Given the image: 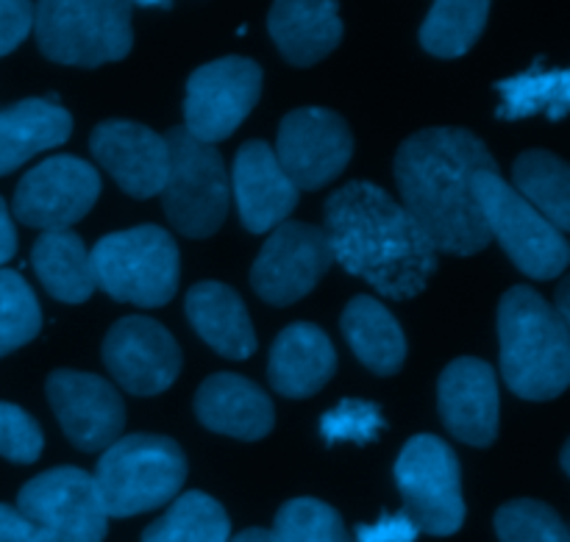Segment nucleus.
Segmentation results:
<instances>
[{
  "label": "nucleus",
  "mask_w": 570,
  "mask_h": 542,
  "mask_svg": "<svg viewBox=\"0 0 570 542\" xmlns=\"http://www.w3.org/2000/svg\"><path fill=\"white\" fill-rule=\"evenodd\" d=\"M484 170H499V161L468 128L434 126L404 139L395 154L401 206L434 250L473 256L493 243L473 195V178Z\"/></svg>",
  "instance_id": "1"
},
{
  "label": "nucleus",
  "mask_w": 570,
  "mask_h": 542,
  "mask_svg": "<svg viewBox=\"0 0 570 542\" xmlns=\"http://www.w3.org/2000/svg\"><path fill=\"white\" fill-rule=\"evenodd\" d=\"M323 215L332 259L384 298H415L438 273V250L379 184L348 181L328 195Z\"/></svg>",
  "instance_id": "2"
},
{
  "label": "nucleus",
  "mask_w": 570,
  "mask_h": 542,
  "mask_svg": "<svg viewBox=\"0 0 570 542\" xmlns=\"http://www.w3.org/2000/svg\"><path fill=\"white\" fill-rule=\"evenodd\" d=\"M501 373L518 398L551 401L570 384L568 323L532 287H512L499 304Z\"/></svg>",
  "instance_id": "3"
},
{
  "label": "nucleus",
  "mask_w": 570,
  "mask_h": 542,
  "mask_svg": "<svg viewBox=\"0 0 570 542\" xmlns=\"http://www.w3.org/2000/svg\"><path fill=\"white\" fill-rule=\"evenodd\" d=\"M187 479L181 445L161 434L115 440L95 467V490L106 518H134L176 499Z\"/></svg>",
  "instance_id": "4"
},
{
  "label": "nucleus",
  "mask_w": 570,
  "mask_h": 542,
  "mask_svg": "<svg viewBox=\"0 0 570 542\" xmlns=\"http://www.w3.org/2000/svg\"><path fill=\"white\" fill-rule=\"evenodd\" d=\"M131 9L120 0H45L33 11L31 31L56 65L100 67L131 53Z\"/></svg>",
  "instance_id": "5"
},
{
  "label": "nucleus",
  "mask_w": 570,
  "mask_h": 542,
  "mask_svg": "<svg viewBox=\"0 0 570 542\" xmlns=\"http://www.w3.org/2000/svg\"><path fill=\"white\" fill-rule=\"evenodd\" d=\"M98 287L120 304L165 306L181 276L178 245L161 226H137L106 234L89 250Z\"/></svg>",
  "instance_id": "6"
},
{
  "label": "nucleus",
  "mask_w": 570,
  "mask_h": 542,
  "mask_svg": "<svg viewBox=\"0 0 570 542\" xmlns=\"http://www.w3.org/2000/svg\"><path fill=\"white\" fill-rule=\"evenodd\" d=\"M170 156L161 206L178 234L206 239L226 223L232 204V181L226 161L215 145H204L184 131V126L161 134Z\"/></svg>",
  "instance_id": "7"
},
{
  "label": "nucleus",
  "mask_w": 570,
  "mask_h": 542,
  "mask_svg": "<svg viewBox=\"0 0 570 542\" xmlns=\"http://www.w3.org/2000/svg\"><path fill=\"white\" fill-rule=\"evenodd\" d=\"M473 195L482 209L490 239H499L504 254L521 273L549 282L566 273L570 248L566 234L557 231L534 206H529L501 170H484L473 178Z\"/></svg>",
  "instance_id": "8"
},
{
  "label": "nucleus",
  "mask_w": 570,
  "mask_h": 542,
  "mask_svg": "<svg viewBox=\"0 0 570 542\" xmlns=\"http://www.w3.org/2000/svg\"><path fill=\"white\" fill-rule=\"evenodd\" d=\"M395 484L404 499V515L417 532L451 538L465 523L462 471L454 449L434 434L406 440L395 462Z\"/></svg>",
  "instance_id": "9"
},
{
  "label": "nucleus",
  "mask_w": 570,
  "mask_h": 542,
  "mask_svg": "<svg viewBox=\"0 0 570 542\" xmlns=\"http://www.w3.org/2000/svg\"><path fill=\"white\" fill-rule=\"evenodd\" d=\"M262 95V67L248 56L206 61L187 78L184 131L204 145L228 139Z\"/></svg>",
  "instance_id": "10"
},
{
  "label": "nucleus",
  "mask_w": 570,
  "mask_h": 542,
  "mask_svg": "<svg viewBox=\"0 0 570 542\" xmlns=\"http://www.w3.org/2000/svg\"><path fill=\"white\" fill-rule=\"evenodd\" d=\"M276 159L295 189H321L348 167L354 134L343 115L323 106L289 111L278 126Z\"/></svg>",
  "instance_id": "11"
},
{
  "label": "nucleus",
  "mask_w": 570,
  "mask_h": 542,
  "mask_svg": "<svg viewBox=\"0 0 570 542\" xmlns=\"http://www.w3.org/2000/svg\"><path fill=\"white\" fill-rule=\"evenodd\" d=\"M332 265V248L323 228L284 220L262 245L250 267V287L265 304L289 306L309 295Z\"/></svg>",
  "instance_id": "12"
},
{
  "label": "nucleus",
  "mask_w": 570,
  "mask_h": 542,
  "mask_svg": "<svg viewBox=\"0 0 570 542\" xmlns=\"http://www.w3.org/2000/svg\"><path fill=\"white\" fill-rule=\"evenodd\" d=\"M17 510L56 542H104L109 518L92 476L81 467H53L33 476L17 495Z\"/></svg>",
  "instance_id": "13"
},
{
  "label": "nucleus",
  "mask_w": 570,
  "mask_h": 542,
  "mask_svg": "<svg viewBox=\"0 0 570 542\" xmlns=\"http://www.w3.org/2000/svg\"><path fill=\"white\" fill-rule=\"evenodd\" d=\"M100 173L78 156H50L28 170L14 189V217L28 228L67 231L92 211Z\"/></svg>",
  "instance_id": "14"
},
{
  "label": "nucleus",
  "mask_w": 570,
  "mask_h": 542,
  "mask_svg": "<svg viewBox=\"0 0 570 542\" xmlns=\"http://www.w3.org/2000/svg\"><path fill=\"white\" fill-rule=\"evenodd\" d=\"M104 365L126 393L159 395L181 373V348L176 337L150 317L131 315L117 321L104 337Z\"/></svg>",
  "instance_id": "15"
},
{
  "label": "nucleus",
  "mask_w": 570,
  "mask_h": 542,
  "mask_svg": "<svg viewBox=\"0 0 570 542\" xmlns=\"http://www.w3.org/2000/svg\"><path fill=\"white\" fill-rule=\"evenodd\" d=\"M50 410L59 417L61 432L78 451H106L120 440L126 426V404L115 384L95 373L53 371L45 382Z\"/></svg>",
  "instance_id": "16"
},
{
  "label": "nucleus",
  "mask_w": 570,
  "mask_h": 542,
  "mask_svg": "<svg viewBox=\"0 0 570 542\" xmlns=\"http://www.w3.org/2000/svg\"><path fill=\"white\" fill-rule=\"evenodd\" d=\"M89 150L131 198H154L165 189L170 156L165 137L154 128L134 120H104L89 134Z\"/></svg>",
  "instance_id": "17"
},
{
  "label": "nucleus",
  "mask_w": 570,
  "mask_h": 542,
  "mask_svg": "<svg viewBox=\"0 0 570 542\" xmlns=\"http://www.w3.org/2000/svg\"><path fill=\"white\" fill-rule=\"evenodd\" d=\"M440 417L451 437L488 449L499 434V378L493 365L476 356L454 359L438 384Z\"/></svg>",
  "instance_id": "18"
},
{
  "label": "nucleus",
  "mask_w": 570,
  "mask_h": 542,
  "mask_svg": "<svg viewBox=\"0 0 570 542\" xmlns=\"http://www.w3.org/2000/svg\"><path fill=\"white\" fill-rule=\"evenodd\" d=\"M228 181H232V195L237 198L239 220L250 234H265L282 226L298 206L301 193L284 176L271 145L262 139L243 142L234 156Z\"/></svg>",
  "instance_id": "19"
},
{
  "label": "nucleus",
  "mask_w": 570,
  "mask_h": 542,
  "mask_svg": "<svg viewBox=\"0 0 570 542\" xmlns=\"http://www.w3.org/2000/svg\"><path fill=\"white\" fill-rule=\"evenodd\" d=\"M195 415L209 432L245 443L267 437L276 423V410L265 390L237 373L206 378L195 395Z\"/></svg>",
  "instance_id": "20"
},
{
  "label": "nucleus",
  "mask_w": 570,
  "mask_h": 542,
  "mask_svg": "<svg viewBox=\"0 0 570 542\" xmlns=\"http://www.w3.org/2000/svg\"><path fill=\"white\" fill-rule=\"evenodd\" d=\"M337 373V351L315 323H293L276 337L267 362L271 387L284 398H309Z\"/></svg>",
  "instance_id": "21"
},
{
  "label": "nucleus",
  "mask_w": 570,
  "mask_h": 542,
  "mask_svg": "<svg viewBox=\"0 0 570 542\" xmlns=\"http://www.w3.org/2000/svg\"><path fill=\"white\" fill-rule=\"evenodd\" d=\"M267 31L289 65L312 67L337 48L343 39V20L332 0H282L271 6Z\"/></svg>",
  "instance_id": "22"
},
{
  "label": "nucleus",
  "mask_w": 570,
  "mask_h": 542,
  "mask_svg": "<svg viewBox=\"0 0 570 542\" xmlns=\"http://www.w3.org/2000/svg\"><path fill=\"white\" fill-rule=\"evenodd\" d=\"M187 321L198 337L226 359H248L256 351V332L243 298L223 282H198L184 300Z\"/></svg>",
  "instance_id": "23"
},
{
  "label": "nucleus",
  "mask_w": 570,
  "mask_h": 542,
  "mask_svg": "<svg viewBox=\"0 0 570 542\" xmlns=\"http://www.w3.org/2000/svg\"><path fill=\"white\" fill-rule=\"evenodd\" d=\"M72 134V117L61 104L26 98L0 109V176L14 173L42 150L65 145Z\"/></svg>",
  "instance_id": "24"
},
{
  "label": "nucleus",
  "mask_w": 570,
  "mask_h": 542,
  "mask_svg": "<svg viewBox=\"0 0 570 542\" xmlns=\"http://www.w3.org/2000/svg\"><path fill=\"white\" fill-rule=\"evenodd\" d=\"M345 339L356 359L376 376H395L406 359V337L399 321L384 304L371 295H356L348 300L340 317Z\"/></svg>",
  "instance_id": "25"
},
{
  "label": "nucleus",
  "mask_w": 570,
  "mask_h": 542,
  "mask_svg": "<svg viewBox=\"0 0 570 542\" xmlns=\"http://www.w3.org/2000/svg\"><path fill=\"white\" fill-rule=\"evenodd\" d=\"M31 265L42 287L65 304H83L98 289L92 259L76 231H45L33 243Z\"/></svg>",
  "instance_id": "26"
},
{
  "label": "nucleus",
  "mask_w": 570,
  "mask_h": 542,
  "mask_svg": "<svg viewBox=\"0 0 570 542\" xmlns=\"http://www.w3.org/2000/svg\"><path fill=\"white\" fill-rule=\"evenodd\" d=\"M512 189L560 234L570 228V170L551 150H523L512 165Z\"/></svg>",
  "instance_id": "27"
},
{
  "label": "nucleus",
  "mask_w": 570,
  "mask_h": 542,
  "mask_svg": "<svg viewBox=\"0 0 570 542\" xmlns=\"http://www.w3.org/2000/svg\"><path fill=\"white\" fill-rule=\"evenodd\" d=\"M501 92L499 120H523L532 115H549V120H562L570 109V72L543 70V56L521 76L495 83Z\"/></svg>",
  "instance_id": "28"
},
{
  "label": "nucleus",
  "mask_w": 570,
  "mask_h": 542,
  "mask_svg": "<svg viewBox=\"0 0 570 542\" xmlns=\"http://www.w3.org/2000/svg\"><path fill=\"white\" fill-rule=\"evenodd\" d=\"M232 523L220 501L193 490L178 495L170 510L142 532V542H228Z\"/></svg>",
  "instance_id": "29"
},
{
  "label": "nucleus",
  "mask_w": 570,
  "mask_h": 542,
  "mask_svg": "<svg viewBox=\"0 0 570 542\" xmlns=\"http://www.w3.org/2000/svg\"><path fill=\"white\" fill-rule=\"evenodd\" d=\"M490 3L484 0H440L421 26V45L440 59L465 56L488 26Z\"/></svg>",
  "instance_id": "30"
},
{
  "label": "nucleus",
  "mask_w": 570,
  "mask_h": 542,
  "mask_svg": "<svg viewBox=\"0 0 570 542\" xmlns=\"http://www.w3.org/2000/svg\"><path fill=\"white\" fill-rule=\"evenodd\" d=\"M42 328V309L26 278L0 270V356L31 343Z\"/></svg>",
  "instance_id": "31"
},
{
  "label": "nucleus",
  "mask_w": 570,
  "mask_h": 542,
  "mask_svg": "<svg viewBox=\"0 0 570 542\" xmlns=\"http://www.w3.org/2000/svg\"><path fill=\"white\" fill-rule=\"evenodd\" d=\"M271 542H348V532L334 506L317 499H293L278 510Z\"/></svg>",
  "instance_id": "32"
},
{
  "label": "nucleus",
  "mask_w": 570,
  "mask_h": 542,
  "mask_svg": "<svg viewBox=\"0 0 570 542\" xmlns=\"http://www.w3.org/2000/svg\"><path fill=\"white\" fill-rule=\"evenodd\" d=\"M501 542H570L562 518L543 501L518 499L495 512Z\"/></svg>",
  "instance_id": "33"
},
{
  "label": "nucleus",
  "mask_w": 570,
  "mask_h": 542,
  "mask_svg": "<svg viewBox=\"0 0 570 542\" xmlns=\"http://www.w3.org/2000/svg\"><path fill=\"white\" fill-rule=\"evenodd\" d=\"M387 421L382 415V406L371 404V401L345 398L326 412L321 421V434L326 445L334 443H356L367 445L376 443L379 434L384 432Z\"/></svg>",
  "instance_id": "34"
},
{
  "label": "nucleus",
  "mask_w": 570,
  "mask_h": 542,
  "mask_svg": "<svg viewBox=\"0 0 570 542\" xmlns=\"http://www.w3.org/2000/svg\"><path fill=\"white\" fill-rule=\"evenodd\" d=\"M45 449L39 423L26 410L0 401V456L17 465H31Z\"/></svg>",
  "instance_id": "35"
},
{
  "label": "nucleus",
  "mask_w": 570,
  "mask_h": 542,
  "mask_svg": "<svg viewBox=\"0 0 570 542\" xmlns=\"http://www.w3.org/2000/svg\"><path fill=\"white\" fill-rule=\"evenodd\" d=\"M33 28V6L26 0H0V56L20 48Z\"/></svg>",
  "instance_id": "36"
},
{
  "label": "nucleus",
  "mask_w": 570,
  "mask_h": 542,
  "mask_svg": "<svg viewBox=\"0 0 570 542\" xmlns=\"http://www.w3.org/2000/svg\"><path fill=\"white\" fill-rule=\"evenodd\" d=\"M417 529L404 512L399 515H382L373 526H356V542H415Z\"/></svg>",
  "instance_id": "37"
},
{
  "label": "nucleus",
  "mask_w": 570,
  "mask_h": 542,
  "mask_svg": "<svg viewBox=\"0 0 570 542\" xmlns=\"http://www.w3.org/2000/svg\"><path fill=\"white\" fill-rule=\"evenodd\" d=\"M0 542H56V540L50 538L42 526L28 521L17 506L0 504Z\"/></svg>",
  "instance_id": "38"
},
{
  "label": "nucleus",
  "mask_w": 570,
  "mask_h": 542,
  "mask_svg": "<svg viewBox=\"0 0 570 542\" xmlns=\"http://www.w3.org/2000/svg\"><path fill=\"white\" fill-rule=\"evenodd\" d=\"M14 250H17L14 220H11L6 200L0 198V265H6V262L11 259V256H14Z\"/></svg>",
  "instance_id": "39"
},
{
  "label": "nucleus",
  "mask_w": 570,
  "mask_h": 542,
  "mask_svg": "<svg viewBox=\"0 0 570 542\" xmlns=\"http://www.w3.org/2000/svg\"><path fill=\"white\" fill-rule=\"evenodd\" d=\"M568 287H570V282H562V284H560V289H557V306H554V312H557V315L562 317V323H568V326H570V304H568Z\"/></svg>",
  "instance_id": "40"
},
{
  "label": "nucleus",
  "mask_w": 570,
  "mask_h": 542,
  "mask_svg": "<svg viewBox=\"0 0 570 542\" xmlns=\"http://www.w3.org/2000/svg\"><path fill=\"white\" fill-rule=\"evenodd\" d=\"M228 542H271V532L267 529H245Z\"/></svg>",
  "instance_id": "41"
},
{
  "label": "nucleus",
  "mask_w": 570,
  "mask_h": 542,
  "mask_svg": "<svg viewBox=\"0 0 570 542\" xmlns=\"http://www.w3.org/2000/svg\"><path fill=\"white\" fill-rule=\"evenodd\" d=\"M568 451H570V445L566 443V449H562V471L566 473H570V462H568Z\"/></svg>",
  "instance_id": "42"
}]
</instances>
